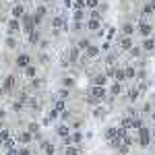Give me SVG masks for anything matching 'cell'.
<instances>
[{
  "label": "cell",
  "mask_w": 155,
  "mask_h": 155,
  "mask_svg": "<svg viewBox=\"0 0 155 155\" xmlns=\"http://www.w3.org/2000/svg\"><path fill=\"white\" fill-rule=\"evenodd\" d=\"M141 145H149V130L147 128H141Z\"/></svg>",
  "instance_id": "6da1fadb"
},
{
  "label": "cell",
  "mask_w": 155,
  "mask_h": 155,
  "mask_svg": "<svg viewBox=\"0 0 155 155\" xmlns=\"http://www.w3.org/2000/svg\"><path fill=\"white\" fill-rule=\"evenodd\" d=\"M91 93H93L95 97H104V95H106V91H104L101 87H93V89H91Z\"/></svg>",
  "instance_id": "7a4b0ae2"
},
{
  "label": "cell",
  "mask_w": 155,
  "mask_h": 155,
  "mask_svg": "<svg viewBox=\"0 0 155 155\" xmlns=\"http://www.w3.org/2000/svg\"><path fill=\"white\" fill-rule=\"evenodd\" d=\"M87 54H89V58H95L97 54H99V50L95 46H91V48H87Z\"/></svg>",
  "instance_id": "3957f363"
},
{
  "label": "cell",
  "mask_w": 155,
  "mask_h": 155,
  "mask_svg": "<svg viewBox=\"0 0 155 155\" xmlns=\"http://www.w3.org/2000/svg\"><path fill=\"white\" fill-rule=\"evenodd\" d=\"M141 33H143V35H149V33H151V27H149V25H141Z\"/></svg>",
  "instance_id": "277c9868"
},
{
  "label": "cell",
  "mask_w": 155,
  "mask_h": 155,
  "mask_svg": "<svg viewBox=\"0 0 155 155\" xmlns=\"http://www.w3.org/2000/svg\"><path fill=\"white\" fill-rule=\"evenodd\" d=\"M19 139H21L23 143H29V141H31V134H29V132H23V134H21Z\"/></svg>",
  "instance_id": "5b68a950"
},
{
  "label": "cell",
  "mask_w": 155,
  "mask_h": 155,
  "mask_svg": "<svg viewBox=\"0 0 155 155\" xmlns=\"http://www.w3.org/2000/svg\"><path fill=\"white\" fill-rule=\"evenodd\" d=\"M66 155H79V151H77L74 147H68V149H66Z\"/></svg>",
  "instance_id": "8992f818"
},
{
  "label": "cell",
  "mask_w": 155,
  "mask_h": 155,
  "mask_svg": "<svg viewBox=\"0 0 155 155\" xmlns=\"http://www.w3.org/2000/svg\"><path fill=\"white\" fill-rule=\"evenodd\" d=\"M120 87H122V85H120V83L112 85V93H120Z\"/></svg>",
  "instance_id": "52a82bcc"
},
{
  "label": "cell",
  "mask_w": 155,
  "mask_h": 155,
  "mask_svg": "<svg viewBox=\"0 0 155 155\" xmlns=\"http://www.w3.org/2000/svg\"><path fill=\"white\" fill-rule=\"evenodd\" d=\"M58 132L62 134V137H66V134H68V128H66V126H60V128H58Z\"/></svg>",
  "instance_id": "ba28073f"
},
{
  "label": "cell",
  "mask_w": 155,
  "mask_h": 155,
  "mask_svg": "<svg viewBox=\"0 0 155 155\" xmlns=\"http://www.w3.org/2000/svg\"><path fill=\"white\" fill-rule=\"evenodd\" d=\"M97 19H91V23H89V29H97Z\"/></svg>",
  "instance_id": "9c48e42d"
},
{
  "label": "cell",
  "mask_w": 155,
  "mask_h": 155,
  "mask_svg": "<svg viewBox=\"0 0 155 155\" xmlns=\"http://www.w3.org/2000/svg\"><path fill=\"white\" fill-rule=\"evenodd\" d=\"M85 4H87V6H91V8H95V6H97V0H87Z\"/></svg>",
  "instance_id": "30bf717a"
},
{
  "label": "cell",
  "mask_w": 155,
  "mask_h": 155,
  "mask_svg": "<svg viewBox=\"0 0 155 155\" xmlns=\"http://www.w3.org/2000/svg\"><path fill=\"white\" fill-rule=\"evenodd\" d=\"M122 48H130V39H128V37L122 39Z\"/></svg>",
  "instance_id": "8fae6325"
},
{
  "label": "cell",
  "mask_w": 155,
  "mask_h": 155,
  "mask_svg": "<svg viewBox=\"0 0 155 155\" xmlns=\"http://www.w3.org/2000/svg\"><path fill=\"white\" fill-rule=\"evenodd\" d=\"M46 153H48V155H54V147H52V145H46Z\"/></svg>",
  "instance_id": "7c38bea8"
},
{
  "label": "cell",
  "mask_w": 155,
  "mask_h": 155,
  "mask_svg": "<svg viewBox=\"0 0 155 155\" xmlns=\"http://www.w3.org/2000/svg\"><path fill=\"white\" fill-rule=\"evenodd\" d=\"M74 6H77V8L81 11V8H83V6H85V2H83V0H77V4H74Z\"/></svg>",
  "instance_id": "4fadbf2b"
},
{
  "label": "cell",
  "mask_w": 155,
  "mask_h": 155,
  "mask_svg": "<svg viewBox=\"0 0 155 155\" xmlns=\"http://www.w3.org/2000/svg\"><path fill=\"white\" fill-rule=\"evenodd\" d=\"M8 155H17V151L15 149H8Z\"/></svg>",
  "instance_id": "5bb4252c"
},
{
  "label": "cell",
  "mask_w": 155,
  "mask_h": 155,
  "mask_svg": "<svg viewBox=\"0 0 155 155\" xmlns=\"http://www.w3.org/2000/svg\"><path fill=\"white\" fill-rule=\"evenodd\" d=\"M19 155H29V151H27V149H23V151H21Z\"/></svg>",
  "instance_id": "9a60e30c"
},
{
  "label": "cell",
  "mask_w": 155,
  "mask_h": 155,
  "mask_svg": "<svg viewBox=\"0 0 155 155\" xmlns=\"http://www.w3.org/2000/svg\"><path fill=\"white\" fill-rule=\"evenodd\" d=\"M151 8H155V0H153V2H151Z\"/></svg>",
  "instance_id": "2e32d148"
}]
</instances>
